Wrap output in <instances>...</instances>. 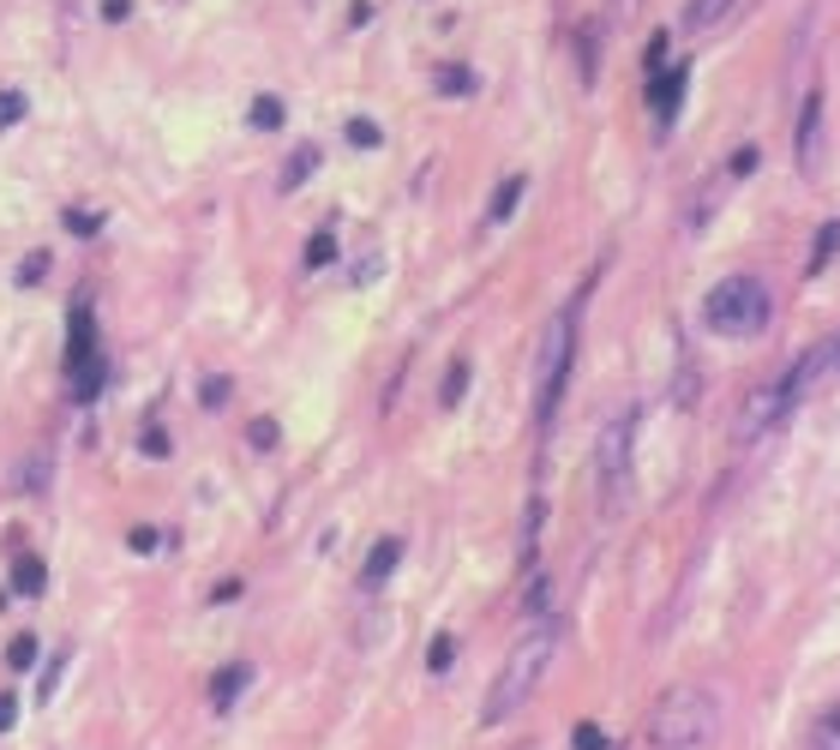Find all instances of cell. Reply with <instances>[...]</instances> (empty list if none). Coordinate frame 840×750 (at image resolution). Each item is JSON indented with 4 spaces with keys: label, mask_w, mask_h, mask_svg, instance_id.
I'll return each instance as SVG.
<instances>
[{
    "label": "cell",
    "mask_w": 840,
    "mask_h": 750,
    "mask_svg": "<svg viewBox=\"0 0 840 750\" xmlns=\"http://www.w3.org/2000/svg\"><path fill=\"white\" fill-rule=\"evenodd\" d=\"M24 109H31V102H24V91H0V132L19 126V121H24Z\"/></svg>",
    "instance_id": "21"
},
{
    "label": "cell",
    "mask_w": 840,
    "mask_h": 750,
    "mask_svg": "<svg viewBox=\"0 0 840 750\" xmlns=\"http://www.w3.org/2000/svg\"><path fill=\"white\" fill-rule=\"evenodd\" d=\"M685 84H690V67H672L667 79H655V91H648V102H655L660 126H672V114H679V97H685Z\"/></svg>",
    "instance_id": "10"
},
{
    "label": "cell",
    "mask_w": 840,
    "mask_h": 750,
    "mask_svg": "<svg viewBox=\"0 0 840 750\" xmlns=\"http://www.w3.org/2000/svg\"><path fill=\"white\" fill-rule=\"evenodd\" d=\"M720 727V702L702 685H672L648 709V750H702Z\"/></svg>",
    "instance_id": "3"
},
{
    "label": "cell",
    "mask_w": 840,
    "mask_h": 750,
    "mask_svg": "<svg viewBox=\"0 0 840 750\" xmlns=\"http://www.w3.org/2000/svg\"><path fill=\"white\" fill-rule=\"evenodd\" d=\"M715 204H720V186H702V199H697V211L685 216V229L697 234V229H702V223H709V216H715Z\"/></svg>",
    "instance_id": "25"
},
{
    "label": "cell",
    "mask_w": 840,
    "mask_h": 750,
    "mask_svg": "<svg viewBox=\"0 0 840 750\" xmlns=\"http://www.w3.org/2000/svg\"><path fill=\"white\" fill-rule=\"evenodd\" d=\"M396 565H403V535H385L373 553H366V565H361V588H385Z\"/></svg>",
    "instance_id": "9"
},
{
    "label": "cell",
    "mask_w": 840,
    "mask_h": 750,
    "mask_svg": "<svg viewBox=\"0 0 840 750\" xmlns=\"http://www.w3.org/2000/svg\"><path fill=\"white\" fill-rule=\"evenodd\" d=\"M570 361H577V306H565V313L540 331V355H535V391H540L535 415H540V426H553V415H558V396L570 385Z\"/></svg>",
    "instance_id": "5"
},
{
    "label": "cell",
    "mask_w": 840,
    "mask_h": 750,
    "mask_svg": "<svg viewBox=\"0 0 840 750\" xmlns=\"http://www.w3.org/2000/svg\"><path fill=\"white\" fill-rule=\"evenodd\" d=\"M67 229H72V234H97L102 216H97V211H67Z\"/></svg>",
    "instance_id": "30"
},
{
    "label": "cell",
    "mask_w": 840,
    "mask_h": 750,
    "mask_svg": "<svg viewBox=\"0 0 840 750\" xmlns=\"http://www.w3.org/2000/svg\"><path fill=\"white\" fill-rule=\"evenodd\" d=\"M523 193H528V181H523V174H510V181L498 186V199H493V211H486V223H505V216L523 204Z\"/></svg>",
    "instance_id": "14"
},
{
    "label": "cell",
    "mask_w": 840,
    "mask_h": 750,
    "mask_svg": "<svg viewBox=\"0 0 840 750\" xmlns=\"http://www.w3.org/2000/svg\"><path fill=\"white\" fill-rule=\"evenodd\" d=\"M829 366H834V343H817L799 366H792V373L762 378V385L745 396V408H739V438H745V445H750V438H762V433H775V426L810 396V385H817Z\"/></svg>",
    "instance_id": "2"
},
{
    "label": "cell",
    "mask_w": 840,
    "mask_h": 750,
    "mask_svg": "<svg viewBox=\"0 0 840 750\" xmlns=\"http://www.w3.org/2000/svg\"><path fill=\"white\" fill-rule=\"evenodd\" d=\"M456 660V637H433V649H426V672H451Z\"/></svg>",
    "instance_id": "22"
},
{
    "label": "cell",
    "mask_w": 840,
    "mask_h": 750,
    "mask_svg": "<svg viewBox=\"0 0 840 750\" xmlns=\"http://www.w3.org/2000/svg\"><path fill=\"white\" fill-rule=\"evenodd\" d=\"M336 259V234L324 229V234H313V246H306V271H318V264H331Z\"/></svg>",
    "instance_id": "24"
},
{
    "label": "cell",
    "mask_w": 840,
    "mask_h": 750,
    "mask_svg": "<svg viewBox=\"0 0 840 750\" xmlns=\"http://www.w3.org/2000/svg\"><path fill=\"white\" fill-rule=\"evenodd\" d=\"M313 169H318V144H301V151H294L289 163H283V181H276V186H283V193H294V186H301Z\"/></svg>",
    "instance_id": "13"
},
{
    "label": "cell",
    "mask_w": 840,
    "mask_h": 750,
    "mask_svg": "<svg viewBox=\"0 0 840 750\" xmlns=\"http://www.w3.org/2000/svg\"><path fill=\"white\" fill-rule=\"evenodd\" d=\"M246 685H253V667H241V660H234V667H223V672L211 679V709H216V714H229V709H234V697H241Z\"/></svg>",
    "instance_id": "11"
},
{
    "label": "cell",
    "mask_w": 840,
    "mask_h": 750,
    "mask_svg": "<svg viewBox=\"0 0 840 750\" xmlns=\"http://www.w3.org/2000/svg\"><path fill=\"white\" fill-rule=\"evenodd\" d=\"M246 438H253V450H271L276 445V420H253V426H246Z\"/></svg>",
    "instance_id": "28"
},
{
    "label": "cell",
    "mask_w": 840,
    "mask_h": 750,
    "mask_svg": "<svg viewBox=\"0 0 840 750\" xmlns=\"http://www.w3.org/2000/svg\"><path fill=\"white\" fill-rule=\"evenodd\" d=\"M126 547H132V553H151V547H156V528H132Z\"/></svg>",
    "instance_id": "32"
},
{
    "label": "cell",
    "mask_w": 840,
    "mask_h": 750,
    "mask_svg": "<svg viewBox=\"0 0 840 750\" xmlns=\"http://www.w3.org/2000/svg\"><path fill=\"white\" fill-rule=\"evenodd\" d=\"M144 450H151V457H169V438H162L156 426H151V433H144Z\"/></svg>",
    "instance_id": "34"
},
{
    "label": "cell",
    "mask_w": 840,
    "mask_h": 750,
    "mask_svg": "<svg viewBox=\"0 0 840 750\" xmlns=\"http://www.w3.org/2000/svg\"><path fill=\"white\" fill-rule=\"evenodd\" d=\"M727 12H732V0H690V7H685V31L702 37V31H715Z\"/></svg>",
    "instance_id": "12"
},
{
    "label": "cell",
    "mask_w": 840,
    "mask_h": 750,
    "mask_svg": "<svg viewBox=\"0 0 840 750\" xmlns=\"http://www.w3.org/2000/svg\"><path fill=\"white\" fill-rule=\"evenodd\" d=\"M630 438H637V408H618V415L600 426V445H595V480H600V505H618L630 487Z\"/></svg>",
    "instance_id": "6"
},
{
    "label": "cell",
    "mask_w": 840,
    "mask_h": 750,
    "mask_svg": "<svg viewBox=\"0 0 840 750\" xmlns=\"http://www.w3.org/2000/svg\"><path fill=\"white\" fill-rule=\"evenodd\" d=\"M558 637H565L558 619H535L517 642H510L505 667L493 672V690H486V702H480L486 727H505L510 714L528 709V697L540 690V679H547V667H553V655H558Z\"/></svg>",
    "instance_id": "1"
},
{
    "label": "cell",
    "mask_w": 840,
    "mask_h": 750,
    "mask_svg": "<svg viewBox=\"0 0 840 750\" xmlns=\"http://www.w3.org/2000/svg\"><path fill=\"white\" fill-rule=\"evenodd\" d=\"M810 750H840V702L817 714V727H810Z\"/></svg>",
    "instance_id": "15"
},
{
    "label": "cell",
    "mask_w": 840,
    "mask_h": 750,
    "mask_svg": "<svg viewBox=\"0 0 840 750\" xmlns=\"http://www.w3.org/2000/svg\"><path fill=\"white\" fill-rule=\"evenodd\" d=\"M12 714H19V702H12V697H7V690H0V732H7V727H12Z\"/></svg>",
    "instance_id": "35"
},
{
    "label": "cell",
    "mask_w": 840,
    "mask_h": 750,
    "mask_svg": "<svg viewBox=\"0 0 840 750\" xmlns=\"http://www.w3.org/2000/svg\"><path fill=\"white\" fill-rule=\"evenodd\" d=\"M229 403V378H204V408H223Z\"/></svg>",
    "instance_id": "31"
},
{
    "label": "cell",
    "mask_w": 840,
    "mask_h": 750,
    "mask_svg": "<svg viewBox=\"0 0 840 750\" xmlns=\"http://www.w3.org/2000/svg\"><path fill=\"white\" fill-rule=\"evenodd\" d=\"M433 79H438V91H445V97H468V91H475V72H468V67H438Z\"/></svg>",
    "instance_id": "18"
},
{
    "label": "cell",
    "mask_w": 840,
    "mask_h": 750,
    "mask_svg": "<svg viewBox=\"0 0 840 750\" xmlns=\"http://www.w3.org/2000/svg\"><path fill=\"white\" fill-rule=\"evenodd\" d=\"M817 169H822V91H810L799 114V174H817Z\"/></svg>",
    "instance_id": "7"
},
{
    "label": "cell",
    "mask_w": 840,
    "mask_h": 750,
    "mask_svg": "<svg viewBox=\"0 0 840 750\" xmlns=\"http://www.w3.org/2000/svg\"><path fill=\"white\" fill-rule=\"evenodd\" d=\"M12 588H19V595H42V565L37 558H19V565H12Z\"/></svg>",
    "instance_id": "20"
},
{
    "label": "cell",
    "mask_w": 840,
    "mask_h": 750,
    "mask_svg": "<svg viewBox=\"0 0 840 750\" xmlns=\"http://www.w3.org/2000/svg\"><path fill=\"white\" fill-rule=\"evenodd\" d=\"M283 114H289V109H283V97H259L246 121H253L259 132H276V126H283Z\"/></svg>",
    "instance_id": "16"
},
{
    "label": "cell",
    "mask_w": 840,
    "mask_h": 750,
    "mask_svg": "<svg viewBox=\"0 0 840 750\" xmlns=\"http://www.w3.org/2000/svg\"><path fill=\"white\" fill-rule=\"evenodd\" d=\"M570 744H577V750H607V732H600V727H577V732H570Z\"/></svg>",
    "instance_id": "29"
},
{
    "label": "cell",
    "mask_w": 840,
    "mask_h": 750,
    "mask_svg": "<svg viewBox=\"0 0 840 750\" xmlns=\"http://www.w3.org/2000/svg\"><path fill=\"white\" fill-rule=\"evenodd\" d=\"M42 276H49V253H24V264H19V288L42 283Z\"/></svg>",
    "instance_id": "27"
},
{
    "label": "cell",
    "mask_w": 840,
    "mask_h": 750,
    "mask_svg": "<svg viewBox=\"0 0 840 750\" xmlns=\"http://www.w3.org/2000/svg\"><path fill=\"white\" fill-rule=\"evenodd\" d=\"M348 144H355V151H378L385 139H378L373 121H361V114H355V121H348Z\"/></svg>",
    "instance_id": "26"
},
{
    "label": "cell",
    "mask_w": 840,
    "mask_h": 750,
    "mask_svg": "<svg viewBox=\"0 0 840 750\" xmlns=\"http://www.w3.org/2000/svg\"><path fill=\"white\" fill-rule=\"evenodd\" d=\"M463 391H468V361H451V373H445V391H438V403L456 408L463 403Z\"/></svg>",
    "instance_id": "19"
},
{
    "label": "cell",
    "mask_w": 840,
    "mask_h": 750,
    "mask_svg": "<svg viewBox=\"0 0 840 750\" xmlns=\"http://www.w3.org/2000/svg\"><path fill=\"white\" fill-rule=\"evenodd\" d=\"M31 660H37V637L24 630V637H12V642H7V667H19V672H24Z\"/></svg>",
    "instance_id": "23"
},
{
    "label": "cell",
    "mask_w": 840,
    "mask_h": 750,
    "mask_svg": "<svg viewBox=\"0 0 840 750\" xmlns=\"http://www.w3.org/2000/svg\"><path fill=\"white\" fill-rule=\"evenodd\" d=\"M834 253H840V223H822V229H817V253H810V276H817Z\"/></svg>",
    "instance_id": "17"
},
{
    "label": "cell",
    "mask_w": 840,
    "mask_h": 750,
    "mask_svg": "<svg viewBox=\"0 0 840 750\" xmlns=\"http://www.w3.org/2000/svg\"><path fill=\"white\" fill-rule=\"evenodd\" d=\"M84 361H97V318H91V306H72V318H67V373H79Z\"/></svg>",
    "instance_id": "8"
},
{
    "label": "cell",
    "mask_w": 840,
    "mask_h": 750,
    "mask_svg": "<svg viewBox=\"0 0 840 750\" xmlns=\"http://www.w3.org/2000/svg\"><path fill=\"white\" fill-rule=\"evenodd\" d=\"M769 313H775V294L762 276H727V283L702 294V325L715 336H762Z\"/></svg>",
    "instance_id": "4"
},
{
    "label": "cell",
    "mask_w": 840,
    "mask_h": 750,
    "mask_svg": "<svg viewBox=\"0 0 840 750\" xmlns=\"http://www.w3.org/2000/svg\"><path fill=\"white\" fill-rule=\"evenodd\" d=\"M660 61H667V37L648 42V72H660Z\"/></svg>",
    "instance_id": "33"
}]
</instances>
